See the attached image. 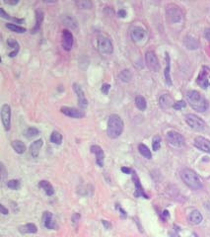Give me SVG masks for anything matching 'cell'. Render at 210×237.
Masks as SVG:
<instances>
[{
	"label": "cell",
	"mask_w": 210,
	"mask_h": 237,
	"mask_svg": "<svg viewBox=\"0 0 210 237\" xmlns=\"http://www.w3.org/2000/svg\"><path fill=\"white\" fill-rule=\"evenodd\" d=\"M123 121L119 115H111L108 120V127H107V134L110 138H117L121 136L123 131Z\"/></svg>",
	"instance_id": "obj_1"
},
{
	"label": "cell",
	"mask_w": 210,
	"mask_h": 237,
	"mask_svg": "<svg viewBox=\"0 0 210 237\" xmlns=\"http://www.w3.org/2000/svg\"><path fill=\"white\" fill-rule=\"evenodd\" d=\"M60 111H61L62 114L65 115V116L70 117V118H82L85 117L84 111L79 110V109H77V108H73V107H61Z\"/></svg>",
	"instance_id": "obj_10"
},
{
	"label": "cell",
	"mask_w": 210,
	"mask_h": 237,
	"mask_svg": "<svg viewBox=\"0 0 210 237\" xmlns=\"http://www.w3.org/2000/svg\"><path fill=\"white\" fill-rule=\"evenodd\" d=\"M39 187L44 190L45 193L47 194V196H52L54 194L53 187H52V185L48 182V181H45V180L40 181V183H39Z\"/></svg>",
	"instance_id": "obj_23"
},
{
	"label": "cell",
	"mask_w": 210,
	"mask_h": 237,
	"mask_svg": "<svg viewBox=\"0 0 210 237\" xmlns=\"http://www.w3.org/2000/svg\"><path fill=\"white\" fill-rule=\"evenodd\" d=\"M194 146L198 148L199 150L203 151V152L210 153V140L205 137L202 136H197L194 138Z\"/></svg>",
	"instance_id": "obj_13"
},
{
	"label": "cell",
	"mask_w": 210,
	"mask_h": 237,
	"mask_svg": "<svg viewBox=\"0 0 210 237\" xmlns=\"http://www.w3.org/2000/svg\"><path fill=\"white\" fill-rule=\"evenodd\" d=\"M91 152L96 155V162L100 167L104 166V160H105V153L104 150L99 145H92L91 146Z\"/></svg>",
	"instance_id": "obj_16"
},
{
	"label": "cell",
	"mask_w": 210,
	"mask_h": 237,
	"mask_svg": "<svg viewBox=\"0 0 210 237\" xmlns=\"http://www.w3.org/2000/svg\"><path fill=\"white\" fill-rule=\"evenodd\" d=\"M7 45H8V47L12 49V51L9 52V57H14L15 55L18 54L19 49H20V45H19L18 42L16 41V40H13V39H8Z\"/></svg>",
	"instance_id": "obj_22"
},
{
	"label": "cell",
	"mask_w": 210,
	"mask_h": 237,
	"mask_svg": "<svg viewBox=\"0 0 210 237\" xmlns=\"http://www.w3.org/2000/svg\"><path fill=\"white\" fill-rule=\"evenodd\" d=\"M1 121L5 130H9L11 127V108L9 105L4 104L1 107Z\"/></svg>",
	"instance_id": "obj_9"
},
{
	"label": "cell",
	"mask_w": 210,
	"mask_h": 237,
	"mask_svg": "<svg viewBox=\"0 0 210 237\" xmlns=\"http://www.w3.org/2000/svg\"><path fill=\"white\" fill-rule=\"evenodd\" d=\"M111 89V85L110 84H103L102 85V88H101V90H102V92H103V93L105 94V95H108L109 94V90Z\"/></svg>",
	"instance_id": "obj_40"
},
{
	"label": "cell",
	"mask_w": 210,
	"mask_h": 237,
	"mask_svg": "<svg viewBox=\"0 0 210 237\" xmlns=\"http://www.w3.org/2000/svg\"><path fill=\"white\" fill-rule=\"evenodd\" d=\"M146 33L141 27H134L130 32V37L133 42H140L145 37Z\"/></svg>",
	"instance_id": "obj_18"
},
{
	"label": "cell",
	"mask_w": 210,
	"mask_h": 237,
	"mask_svg": "<svg viewBox=\"0 0 210 237\" xmlns=\"http://www.w3.org/2000/svg\"><path fill=\"white\" fill-rule=\"evenodd\" d=\"M180 177H182V180L183 181V183H185L188 187H189L190 189L196 191V190H200L202 188V182H201V180H200V178L198 177L197 174L191 169L186 168V169L182 170V172H180Z\"/></svg>",
	"instance_id": "obj_3"
},
{
	"label": "cell",
	"mask_w": 210,
	"mask_h": 237,
	"mask_svg": "<svg viewBox=\"0 0 210 237\" xmlns=\"http://www.w3.org/2000/svg\"><path fill=\"white\" fill-rule=\"evenodd\" d=\"M135 105L140 111H144L147 107V103H146L145 98L142 97V96H137L135 98Z\"/></svg>",
	"instance_id": "obj_32"
},
{
	"label": "cell",
	"mask_w": 210,
	"mask_h": 237,
	"mask_svg": "<svg viewBox=\"0 0 210 237\" xmlns=\"http://www.w3.org/2000/svg\"><path fill=\"white\" fill-rule=\"evenodd\" d=\"M98 51L103 55H111L114 52V45L111 39L101 36L98 39Z\"/></svg>",
	"instance_id": "obj_4"
},
{
	"label": "cell",
	"mask_w": 210,
	"mask_h": 237,
	"mask_svg": "<svg viewBox=\"0 0 210 237\" xmlns=\"http://www.w3.org/2000/svg\"><path fill=\"white\" fill-rule=\"evenodd\" d=\"M102 223H103V225L106 227V229H111V224L108 221V220H102Z\"/></svg>",
	"instance_id": "obj_45"
},
{
	"label": "cell",
	"mask_w": 210,
	"mask_h": 237,
	"mask_svg": "<svg viewBox=\"0 0 210 237\" xmlns=\"http://www.w3.org/2000/svg\"><path fill=\"white\" fill-rule=\"evenodd\" d=\"M119 77L122 82H129L131 80V78H132V74H131V72L128 69H124V70H122L119 73Z\"/></svg>",
	"instance_id": "obj_33"
},
{
	"label": "cell",
	"mask_w": 210,
	"mask_h": 237,
	"mask_svg": "<svg viewBox=\"0 0 210 237\" xmlns=\"http://www.w3.org/2000/svg\"><path fill=\"white\" fill-rule=\"evenodd\" d=\"M18 2H19L18 0H13V1H11V0H8V1L7 0H5L4 1V3H6V4H12V5H16Z\"/></svg>",
	"instance_id": "obj_47"
},
{
	"label": "cell",
	"mask_w": 210,
	"mask_h": 237,
	"mask_svg": "<svg viewBox=\"0 0 210 237\" xmlns=\"http://www.w3.org/2000/svg\"><path fill=\"white\" fill-rule=\"evenodd\" d=\"M6 28H8L9 30H11L12 32L17 33V34H23V33H25L26 31H27V30H26L24 27H21V26H18L16 24H11V23L6 24Z\"/></svg>",
	"instance_id": "obj_31"
},
{
	"label": "cell",
	"mask_w": 210,
	"mask_h": 237,
	"mask_svg": "<svg viewBox=\"0 0 210 237\" xmlns=\"http://www.w3.org/2000/svg\"><path fill=\"white\" fill-rule=\"evenodd\" d=\"M132 180L134 182V186H135V197H143L145 198V199H149L148 196L146 195L145 192H144L143 190V187L141 186V183H140V180L138 176H137L136 172H132Z\"/></svg>",
	"instance_id": "obj_15"
},
{
	"label": "cell",
	"mask_w": 210,
	"mask_h": 237,
	"mask_svg": "<svg viewBox=\"0 0 210 237\" xmlns=\"http://www.w3.org/2000/svg\"><path fill=\"white\" fill-rule=\"evenodd\" d=\"M7 187L9 188V189H11V190H19V189H20V187H21L20 181L15 180V179L9 180L7 182Z\"/></svg>",
	"instance_id": "obj_36"
},
{
	"label": "cell",
	"mask_w": 210,
	"mask_h": 237,
	"mask_svg": "<svg viewBox=\"0 0 210 237\" xmlns=\"http://www.w3.org/2000/svg\"><path fill=\"white\" fill-rule=\"evenodd\" d=\"M204 37L210 41V28H208V29H206V30H205V32H204Z\"/></svg>",
	"instance_id": "obj_46"
},
{
	"label": "cell",
	"mask_w": 210,
	"mask_h": 237,
	"mask_svg": "<svg viewBox=\"0 0 210 237\" xmlns=\"http://www.w3.org/2000/svg\"><path fill=\"white\" fill-rule=\"evenodd\" d=\"M19 231L21 233H36L38 231V227L34 223H27L25 225L19 226Z\"/></svg>",
	"instance_id": "obj_26"
},
{
	"label": "cell",
	"mask_w": 210,
	"mask_h": 237,
	"mask_svg": "<svg viewBox=\"0 0 210 237\" xmlns=\"http://www.w3.org/2000/svg\"><path fill=\"white\" fill-rule=\"evenodd\" d=\"M42 20H44V13L40 11V10H37L36 11V26L34 30H33V33H37L40 30Z\"/></svg>",
	"instance_id": "obj_28"
},
{
	"label": "cell",
	"mask_w": 210,
	"mask_h": 237,
	"mask_svg": "<svg viewBox=\"0 0 210 237\" xmlns=\"http://www.w3.org/2000/svg\"><path fill=\"white\" fill-rule=\"evenodd\" d=\"M167 140L171 145L176 147H183L186 143L185 137L175 130H171L167 133Z\"/></svg>",
	"instance_id": "obj_7"
},
{
	"label": "cell",
	"mask_w": 210,
	"mask_h": 237,
	"mask_svg": "<svg viewBox=\"0 0 210 237\" xmlns=\"http://www.w3.org/2000/svg\"><path fill=\"white\" fill-rule=\"evenodd\" d=\"M79 219H80L79 213H74L73 216H72V221H73L74 223H77L78 221H79Z\"/></svg>",
	"instance_id": "obj_42"
},
{
	"label": "cell",
	"mask_w": 210,
	"mask_h": 237,
	"mask_svg": "<svg viewBox=\"0 0 210 237\" xmlns=\"http://www.w3.org/2000/svg\"><path fill=\"white\" fill-rule=\"evenodd\" d=\"M166 68H165V71H164V75H165V80H166V83L171 86L172 85V79H171V75H170V70H171V61H170V57H169V54L167 52L166 54Z\"/></svg>",
	"instance_id": "obj_24"
},
{
	"label": "cell",
	"mask_w": 210,
	"mask_h": 237,
	"mask_svg": "<svg viewBox=\"0 0 210 237\" xmlns=\"http://www.w3.org/2000/svg\"><path fill=\"white\" fill-rule=\"evenodd\" d=\"M0 210H1V213L4 215H8V209H6V207L3 206V205H0Z\"/></svg>",
	"instance_id": "obj_44"
},
{
	"label": "cell",
	"mask_w": 210,
	"mask_h": 237,
	"mask_svg": "<svg viewBox=\"0 0 210 237\" xmlns=\"http://www.w3.org/2000/svg\"><path fill=\"white\" fill-rule=\"evenodd\" d=\"M121 171H122L123 173H125V174H130L131 173V169H130V168H127V167H122V168H121Z\"/></svg>",
	"instance_id": "obj_48"
},
{
	"label": "cell",
	"mask_w": 210,
	"mask_h": 237,
	"mask_svg": "<svg viewBox=\"0 0 210 237\" xmlns=\"http://www.w3.org/2000/svg\"><path fill=\"white\" fill-rule=\"evenodd\" d=\"M145 60H146V64L150 70H152L154 72H157L160 70V63L158 60V57H157L156 54L153 51H148L145 54Z\"/></svg>",
	"instance_id": "obj_8"
},
{
	"label": "cell",
	"mask_w": 210,
	"mask_h": 237,
	"mask_svg": "<svg viewBox=\"0 0 210 237\" xmlns=\"http://www.w3.org/2000/svg\"><path fill=\"white\" fill-rule=\"evenodd\" d=\"M26 134H27L28 137H34V136H37L39 134V130L36 127H30L28 128L27 131H26Z\"/></svg>",
	"instance_id": "obj_38"
},
{
	"label": "cell",
	"mask_w": 210,
	"mask_h": 237,
	"mask_svg": "<svg viewBox=\"0 0 210 237\" xmlns=\"http://www.w3.org/2000/svg\"><path fill=\"white\" fill-rule=\"evenodd\" d=\"M185 45H186V47L188 48V49H196V48H198V47H199V44H198L197 40L194 39V38H192V37H190V36L186 37Z\"/></svg>",
	"instance_id": "obj_25"
},
{
	"label": "cell",
	"mask_w": 210,
	"mask_h": 237,
	"mask_svg": "<svg viewBox=\"0 0 210 237\" xmlns=\"http://www.w3.org/2000/svg\"><path fill=\"white\" fill-rule=\"evenodd\" d=\"M62 21H63V23L65 25H67V26H69V27L71 28H77V22H76V20H75L73 17H71V16L69 15H64L63 17H62Z\"/></svg>",
	"instance_id": "obj_30"
},
{
	"label": "cell",
	"mask_w": 210,
	"mask_h": 237,
	"mask_svg": "<svg viewBox=\"0 0 210 237\" xmlns=\"http://www.w3.org/2000/svg\"><path fill=\"white\" fill-rule=\"evenodd\" d=\"M202 219H203L202 215L200 213V212H199V210H197V209L192 210V212L189 213L188 220H189V222L191 223V224L197 225V224H199V223L202 221Z\"/></svg>",
	"instance_id": "obj_20"
},
{
	"label": "cell",
	"mask_w": 210,
	"mask_h": 237,
	"mask_svg": "<svg viewBox=\"0 0 210 237\" xmlns=\"http://www.w3.org/2000/svg\"><path fill=\"white\" fill-rule=\"evenodd\" d=\"M186 101L180 100V101L176 102V103L174 104L173 108H174V109H176V110H180V109H183V108H186Z\"/></svg>",
	"instance_id": "obj_39"
},
{
	"label": "cell",
	"mask_w": 210,
	"mask_h": 237,
	"mask_svg": "<svg viewBox=\"0 0 210 237\" xmlns=\"http://www.w3.org/2000/svg\"><path fill=\"white\" fill-rule=\"evenodd\" d=\"M163 216L164 217H169V212H168V210H164V212H163Z\"/></svg>",
	"instance_id": "obj_50"
},
{
	"label": "cell",
	"mask_w": 210,
	"mask_h": 237,
	"mask_svg": "<svg viewBox=\"0 0 210 237\" xmlns=\"http://www.w3.org/2000/svg\"><path fill=\"white\" fill-rule=\"evenodd\" d=\"M76 5L80 9H91L93 7V3L90 0H77Z\"/></svg>",
	"instance_id": "obj_35"
},
{
	"label": "cell",
	"mask_w": 210,
	"mask_h": 237,
	"mask_svg": "<svg viewBox=\"0 0 210 237\" xmlns=\"http://www.w3.org/2000/svg\"><path fill=\"white\" fill-rule=\"evenodd\" d=\"M186 124L192 128V130H197V131L203 130L206 127L205 121H203L202 118H200L199 117L196 116V115H193V114L186 115Z\"/></svg>",
	"instance_id": "obj_5"
},
{
	"label": "cell",
	"mask_w": 210,
	"mask_h": 237,
	"mask_svg": "<svg viewBox=\"0 0 210 237\" xmlns=\"http://www.w3.org/2000/svg\"><path fill=\"white\" fill-rule=\"evenodd\" d=\"M152 147L154 151H158L161 147V137L159 136H154L153 142H152Z\"/></svg>",
	"instance_id": "obj_37"
},
{
	"label": "cell",
	"mask_w": 210,
	"mask_h": 237,
	"mask_svg": "<svg viewBox=\"0 0 210 237\" xmlns=\"http://www.w3.org/2000/svg\"><path fill=\"white\" fill-rule=\"evenodd\" d=\"M73 42L74 38L72 33L68 30H63L62 31V48L63 49L67 51H71L72 47H73Z\"/></svg>",
	"instance_id": "obj_11"
},
{
	"label": "cell",
	"mask_w": 210,
	"mask_h": 237,
	"mask_svg": "<svg viewBox=\"0 0 210 237\" xmlns=\"http://www.w3.org/2000/svg\"><path fill=\"white\" fill-rule=\"evenodd\" d=\"M0 16H1L2 18H4V19H11L10 16H9L8 14H6L3 8H0Z\"/></svg>",
	"instance_id": "obj_41"
},
{
	"label": "cell",
	"mask_w": 210,
	"mask_h": 237,
	"mask_svg": "<svg viewBox=\"0 0 210 237\" xmlns=\"http://www.w3.org/2000/svg\"><path fill=\"white\" fill-rule=\"evenodd\" d=\"M159 104L161 108L164 109V110H167V109L173 107L175 103H174L173 98L169 94H163L159 99Z\"/></svg>",
	"instance_id": "obj_19"
},
{
	"label": "cell",
	"mask_w": 210,
	"mask_h": 237,
	"mask_svg": "<svg viewBox=\"0 0 210 237\" xmlns=\"http://www.w3.org/2000/svg\"><path fill=\"white\" fill-rule=\"evenodd\" d=\"M138 150H139V152H140L141 155L144 156L145 158H147V159H151V158H152V153H151L150 149L145 145V144H143V143L139 144V145H138Z\"/></svg>",
	"instance_id": "obj_29"
},
{
	"label": "cell",
	"mask_w": 210,
	"mask_h": 237,
	"mask_svg": "<svg viewBox=\"0 0 210 237\" xmlns=\"http://www.w3.org/2000/svg\"><path fill=\"white\" fill-rule=\"evenodd\" d=\"M117 15H119L120 18H124V17H125V16H126L125 10H124V9H120V10H119V12H117Z\"/></svg>",
	"instance_id": "obj_43"
},
{
	"label": "cell",
	"mask_w": 210,
	"mask_h": 237,
	"mask_svg": "<svg viewBox=\"0 0 210 237\" xmlns=\"http://www.w3.org/2000/svg\"><path fill=\"white\" fill-rule=\"evenodd\" d=\"M42 220H44V224L45 227L47 229H51L54 230L57 228V224L56 222L54 221L53 216H52V213L50 212H45L44 213V217H42Z\"/></svg>",
	"instance_id": "obj_17"
},
{
	"label": "cell",
	"mask_w": 210,
	"mask_h": 237,
	"mask_svg": "<svg viewBox=\"0 0 210 237\" xmlns=\"http://www.w3.org/2000/svg\"><path fill=\"white\" fill-rule=\"evenodd\" d=\"M50 141L54 144H60L62 142V136L59 131H52L51 136H50Z\"/></svg>",
	"instance_id": "obj_34"
},
{
	"label": "cell",
	"mask_w": 210,
	"mask_h": 237,
	"mask_svg": "<svg viewBox=\"0 0 210 237\" xmlns=\"http://www.w3.org/2000/svg\"><path fill=\"white\" fill-rule=\"evenodd\" d=\"M170 236H171V237H180V235L178 234V232H177V231L170 232Z\"/></svg>",
	"instance_id": "obj_49"
},
{
	"label": "cell",
	"mask_w": 210,
	"mask_h": 237,
	"mask_svg": "<svg viewBox=\"0 0 210 237\" xmlns=\"http://www.w3.org/2000/svg\"><path fill=\"white\" fill-rule=\"evenodd\" d=\"M166 13H167V17L170 20V22L178 23L182 20V17H183L182 11H180L179 6H177L176 4H169L167 6Z\"/></svg>",
	"instance_id": "obj_6"
},
{
	"label": "cell",
	"mask_w": 210,
	"mask_h": 237,
	"mask_svg": "<svg viewBox=\"0 0 210 237\" xmlns=\"http://www.w3.org/2000/svg\"><path fill=\"white\" fill-rule=\"evenodd\" d=\"M186 99L194 111H197L199 113H203L208 109V102L207 100L199 93L198 91L191 90L186 93Z\"/></svg>",
	"instance_id": "obj_2"
},
{
	"label": "cell",
	"mask_w": 210,
	"mask_h": 237,
	"mask_svg": "<svg viewBox=\"0 0 210 237\" xmlns=\"http://www.w3.org/2000/svg\"><path fill=\"white\" fill-rule=\"evenodd\" d=\"M42 144H44V141H42V139H38V140L34 141V142L31 144V146H30V152H31L33 157H35V158L38 157L39 153H40L41 148L42 146Z\"/></svg>",
	"instance_id": "obj_21"
},
{
	"label": "cell",
	"mask_w": 210,
	"mask_h": 237,
	"mask_svg": "<svg viewBox=\"0 0 210 237\" xmlns=\"http://www.w3.org/2000/svg\"><path fill=\"white\" fill-rule=\"evenodd\" d=\"M12 147L15 150V152H17L18 154H23L26 151V145L21 140L12 141Z\"/></svg>",
	"instance_id": "obj_27"
},
{
	"label": "cell",
	"mask_w": 210,
	"mask_h": 237,
	"mask_svg": "<svg viewBox=\"0 0 210 237\" xmlns=\"http://www.w3.org/2000/svg\"><path fill=\"white\" fill-rule=\"evenodd\" d=\"M209 72H210V69L207 66H203L201 71H200L199 75H198L197 79H196L197 84L203 89H206L208 87V84H209L208 83V74H209Z\"/></svg>",
	"instance_id": "obj_14"
},
{
	"label": "cell",
	"mask_w": 210,
	"mask_h": 237,
	"mask_svg": "<svg viewBox=\"0 0 210 237\" xmlns=\"http://www.w3.org/2000/svg\"><path fill=\"white\" fill-rule=\"evenodd\" d=\"M73 89H74L75 93H76V95H77V100H78V105H79V107L82 109L87 108L88 100H87L86 96H85L83 89H82L80 85L77 84V83L73 84Z\"/></svg>",
	"instance_id": "obj_12"
}]
</instances>
